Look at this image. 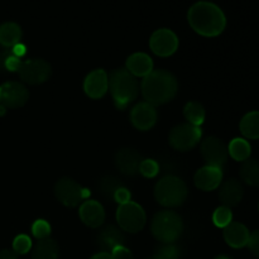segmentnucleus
<instances>
[{
	"label": "nucleus",
	"mask_w": 259,
	"mask_h": 259,
	"mask_svg": "<svg viewBox=\"0 0 259 259\" xmlns=\"http://www.w3.org/2000/svg\"><path fill=\"white\" fill-rule=\"evenodd\" d=\"M189 24L197 34L217 37L222 34L227 25V18L218 5L209 2H199L187 13Z\"/></svg>",
	"instance_id": "1"
},
{
	"label": "nucleus",
	"mask_w": 259,
	"mask_h": 259,
	"mask_svg": "<svg viewBox=\"0 0 259 259\" xmlns=\"http://www.w3.org/2000/svg\"><path fill=\"white\" fill-rule=\"evenodd\" d=\"M179 83L176 77L166 70H153L143 77L141 91L144 100L157 106L171 101L176 96Z\"/></svg>",
	"instance_id": "2"
},
{
	"label": "nucleus",
	"mask_w": 259,
	"mask_h": 259,
	"mask_svg": "<svg viewBox=\"0 0 259 259\" xmlns=\"http://www.w3.org/2000/svg\"><path fill=\"white\" fill-rule=\"evenodd\" d=\"M109 91L119 110H124L139 94V83L126 68H118L109 75Z\"/></svg>",
	"instance_id": "3"
},
{
	"label": "nucleus",
	"mask_w": 259,
	"mask_h": 259,
	"mask_svg": "<svg viewBox=\"0 0 259 259\" xmlns=\"http://www.w3.org/2000/svg\"><path fill=\"white\" fill-rule=\"evenodd\" d=\"M151 232L153 237L162 244L175 243L184 232L182 218L171 210L157 212L152 219Z\"/></svg>",
	"instance_id": "4"
},
{
	"label": "nucleus",
	"mask_w": 259,
	"mask_h": 259,
	"mask_svg": "<svg viewBox=\"0 0 259 259\" xmlns=\"http://www.w3.org/2000/svg\"><path fill=\"white\" fill-rule=\"evenodd\" d=\"M187 186L180 177L164 176L154 187V197L159 205L164 207H179L186 201Z\"/></svg>",
	"instance_id": "5"
},
{
	"label": "nucleus",
	"mask_w": 259,
	"mask_h": 259,
	"mask_svg": "<svg viewBox=\"0 0 259 259\" xmlns=\"http://www.w3.org/2000/svg\"><path fill=\"white\" fill-rule=\"evenodd\" d=\"M116 222L121 230L134 234L143 229L147 222V217L141 205L129 201L126 204L119 205L118 210H116Z\"/></svg>",
	"instance_id": "6"
},
{
	"label": "nucleus",
	"mask_w": 259,
	"mask_h": 259,
	"mask_svg": "<svg viewBox=\"0 0 259 259\" xmlns=\"http://www.w3.org/2000/svg\"><path fill=\"white\" fill-rule=\"evenodd\" d=\"M202 132L200 126L192 125L190 123L179 124L169 132L168 141L174 149L180 152H187L195 148L200 143Z\"/></svg>",
	"instance_id": "7"
},
{
	"label": "nucleus",
	"mask_w": 259,
	"mask_h": 259,
	"mask_svg": "<svg viewBox=\"0 0 259 259\" xmlns=\"http://www.w3.org/2000/svg\"><path fill=\"white\" fill-rule=\"evenodd\" d=\"M51 72H52L51 65L42 58L22 61L18 68L20 80L28 85H39L46 82L50 78Z\"/></svg>",
	"instance_id": "8"
},
{
	"label": "nucleus",
	"mask_w": 259,
	"mask_h": 259,
	"mask_svg": "<svg viewBox=\"0 0 259 259\" xmlns=\"http://www.w3.org/2000/svg\"><path fill=\"white\" fill-rule=\"evenodd\" d=\"M55 195L58 201L65 206L76 207L82 204L83 199L89 195V191L72 179L65 177L56 182Z\"/></svg>",
	"instance_id": "9"
},
{
	"label": "nucleus",
	"mask_w": 259,
	"mask_h": 259,
	"mask_svg": "<svg viewBox=\"0 0 259 259\" xmlns=\"http://www.w3.org/2000/svg\"><path fill=\"white\" fill-rule=\"evenodd\" d=\"M200 153L204 158L206 166L223 168L228 161V147L218 137H207L201 142Z\"/></svg>",
	"instance_id": "10"
},
{
	"label": "nucleus",
	"mask_w": 259,
	"mask_h": 259,
	"mask_svg": "<svg viewBox=\"0 0 259 259\" xmlns=\"http://www.w3.org/2000/svg\"><path fill=\"white\" fill-rule=\"evenodd\" d=\"M29 99V91L23 83L8 81L0 85V105L5 109H17L25 105Z\"/></svg>",
	"instance_id": "11"
},
{
	"label": "nucleus",
	"mask_w": 259,
	"mask_h": 259,
	"mask_svg": "<svg viewBox=\"0 0 259 259\" xmlns=\"http://www.w3.org/2000/svg\"><path fill=\"white\" fill-rule=\"evenodd\" d=\"M149 47L154 55L159 57H169L179 48V38L171 29L162 28L151 35Z\"/></svg>",
	"instance_id": "12"
},
{
	"label": "nucleus",
	"mask_w": 259,
	"mask_h": 259,
	"mask_svg": "<svg viewBox=\"0 0 259 259\" xmlns=\"http://www.w3.org/2000/svg\"><path fill=\"white\" fill-rule=\"evenodd\" d=\"M158 120V113L156 106L151 105L147 101L138 103L131 111V121L138 131L147 132L153 128Z\"/></svg>",
	"instance_id": "13"
},
{
	"label": "nucleus",
	"mask_w": 259,
	"mask_h": 259,
	"mask_svg": "<svg viewBox=\"0 0 259 259\" xmlns=\"http://www.w3.org/2000/svg\"><path fill=\"white\" fill-rule=\"evenodd\" d=\"M109 90V76L101 68L94 70L83 81V91L90 99L98 100L104 98Z\"/></svg>",
	"instance_id": "14"
},
{
	"label": "nucleus",
	"mask_w": 259,
	"mask_h": 259,
	"mask_svg": "<svg viewBox=\"0 0 259 259\" xmlns=\"http://www.w3.org/2000/svg\"><path fill=\"white\" fill-rule=\"evenodd\" d=\"M143 161L141 153L134 148H121L115 154V166L121 174L134 176L139 172V166Z\"/></svg>",
	"instance_id": "15"
},
{
	"label": "nucleus",
	"mask_w": 259,
	"mask_h": 259,
	"mask_svg": "<svg viewBox=\"0 0 259 259\" xmlns=\"http://www.w3.org/2000/svg\"><path fill=\"white\" fill-rule=\"evenodd\" d=\"M194 182L197 189L202 191L217 190L223 182V169L212 166H204L194 176Z\"/></svg>",
	"instance_id": "16"
},
{
	"label": "nucleus",
	"mask_w": 259,
	"mask_h": 259,
	"mask_svg": "<svg viewBox=\"0 0 259 259\" xmlns=\"http://www.w3.org/2000/svg\"><path fill=\"white\" fill-rule=\"evenodd\" d=\"M81 222L89 228H98L105 220V211L103 205L95 200H86L80 205L78 210Z\"/></svg>",
	"instance_id": "17"
},
{
	"label": "nucleus",
	"mask_w": 259,
	"mask_h": 259,
	"mask_svg": "<svg viewBox=\"0 0 259 259\" xmlns=\"http://www.w3.org/2000/svg\"><path fill=\"white\" fill-rule=\"evenodd\" d=\"M244 196V189L242 182L235 179H229L220 185L219 199L223 206L234 207L240 204Z\"/></svg>",
	"instance_id": "18"
},
{
	"label": "nucleus",
	"mask_w": 259,
	"mask_h": 259,
	"mask_svg": "<svg viewBox=\"0 0 259 259\" xmlns=\"http://www.w3.org/2000/svg\"><path fill=\"white\" fill-rule=\"evenodd\" d=\"M125 237L120 228L115 225H108L98 235V245L103 252L111 253L115 248L124 245Z\"/></svg>",
	"instance_id": "19"
},
{
	"label": "nucleus",
	"mask_w": 259,
	"mask_h": 259,
	"mask_svg": "<svg viewBox=\"0 0 259 259\" xmlns=\"http://www.w3.org/2000/svg\"><path fill=\"white\" fill-rule=\"evenodd\" d=\"M125 68L134 77H146L153 71V61L147 53L137 52L126 58Z\"/></svg>",
	"instance_id": "20"
},
{
	"label": "nucleus",
	"mask_w": 259,
	"mask_h": 259,
	"mask_svg": "<svg viewBox=\"0 0 259 259\" xmlns=\"http://www.w3.org/2000/svg\"><path fill=\"white\" fill-rule=\"evenodd\" d=\"M250 233L248 228L242 223H230L228 227L224 228V239L228 245L232 248H239L245 247L249 240Z\"/></svg>",
	"instance_id": "21"
},
{
	"label": "nucleus",
	"mask_w": 259,
	"mask_h": 259,
	"mask_svg": "<svg viewBox=\"0 0 259 259\" xmlns=\"http://www.w3.org/2000/svg\"><path fill=\"white\" fill-rule=\"evenodd\" d=\"M22 29L17 23L8 22L0 25V45L5 48H13L20 43Z\"/></svg>",
	"instance_id": "22"
},
{
	"label": "nucleus",
	"mask_w": 259,
	"mask_h": 259,
	"mask_svg": "<svg viewBox=\"0 0 259 259\" xmlns=\"http://www.w3.org/2000/svg\"><path fill=\"white\" fill-rule=\"evenodd\" d=\"M60 248L56 240L51 238L38 240L32 253V259H58Z\"/></svg>",
	"instance_id": "23"
},
{
	"label": "nucleus",
	"mask_w": 259,
	"mask_h": 259,
	"mask_svg": "<svg viewBox=\"0 0 259 259\" xmlns=\"http://www.w3.org/2000/svg\"><path fill=\"white\" fill-rule=\"evenodd\" d=\"M240 132L248 139H259V111H250L240 120Z\"/></svg>",
	"instance_id": "24"
},
{
	"label": "nucleus",
	"mask_w": 259,
	"mask_h": 259,
	"mask_svg": "<svg viewBox=\"0 0 259 259\" xmlns=\"http://www.w3.org/2000/svg\"><path fill=\"white\" fill-rule=\"evenodd\" d=\"M240 177L247 185L259 187V161L247 159L240 167Z\"/></svg>",
	"instance_id": "25"
},
{
	"label": "nucleus",
	"mask_w": 259,
	"mask_h": 259,
	"mask_svg": "<svg viewBox=\"0 0 259 259\" xmlns=\"http://www.w3.org/2000/svg\"><path fill=\"white\" fill-rule=\"evenodd\" d=\"M250 152H252L250 144L243 138L233 139L228 147V153L230 154L233 159L238 162H244L249 159Z\"/></svg>",
	"instance_id": "26"
},
{
	"label": "nucleus",
	"mask_w": 259,
	"mask_h": 259,
	"mask_svg": "<svg viewBox=\"0 0 259 259\" xmlns=\"http://www.w3.org/2000/svg\"><path fill=\"white\" fill-rule=\"evenodd\" d=\"M184 115L187 123L200 126L205 120V109L197 101H189L184 108Z\"/></svg>",
	"instance_id": "27"
},
{
	"label": "nucleus",
	"mask_w": 259,
	"mask_h": 259,
	"mask_svg": "<svg viewBox=\"0 0 259 259\" xmlns=\"http://www.w3.org/2000/svg\"><path fill=\"white\" fill-rule=\"evenodd\" d=\"M123 186V182L119 179H116L115 176H106L101 179L100 182H99V191H100V194L105 199L114 200L115 192Z\"/></svg>",
	"instance_id": "28"
},
{
	"label": "nucleus",
	"mask_w": 259,
	"mask_h": 259,
	"mask_svg": "<svg viewBox=\"0 0 259 259\" xmlns=\"http://www.w3.org/2000/svg\"><path fill=\"white\" fill-rule=\"evenodd\" d=\"M20 63V58L14 56L10 48L0 52V72H18Z\"/></svg>",
	"instance_id": "29"
},
{
	"label": "nucleus",
	"mask_w": 259,
	"mask_h": 259,
	"mask_svg": "<svg viewBox=\"0 0 259 259\" xmlns=\"http://www.w3.org/2000/svg\"><path fill=\"white\" fill-rule=\"evenodd\" d=\"M233 220V212L229 207L220 206L212 214V222L218 228H225L232 223Z\"/></svg>",
	"instance_id": "30"
},
{
	"label": "nucleus",
	"mask_w": 259,
	"mask_h": 259,
	"mask_svg": "<svg viewBox=\"0 0 259 259\" xmlns=\"http://www.w3.org/2000/svg\"><path fill=\"white\" fill-rule=\"evenodd\" d=\"M154 258L157 259H180L181 258V250L175 243L169 244H162L156 250Z\"/></svg>",
	"instance_id": "31"
},
{
	"label": "nucleus",
	"mask_w": 259,
	"mask_h": 259,
	"mask_svg": "<svg viewBox=\"0 0 259 259\" xmlns=\"http://www.w3.org/2000/svg\"><path fill=\"white\" fill-rule=\"evenodd\" d=\"M139 174L147 179H153L159 174V164L154 159H143L139 166Z\"/></svg>",
	"instance_id": "32"
},
{
	"label": "nucleus",
	"mask_w": 259,
	"mask_h": 259,
	"mask_svg": "<svg viewBox=\"0 0 259 259\" xmlns=\"http://www.w3.org/2000/svg\"><path fill=\"white\" fill-rule=\"evenodd\" d=\"M32 249V240L28 235L20 234L13 242V250L17 254H25Z\"/></svg>",
	"instance_id": "33"
},
{
	"label": "nucleus",
	"mask_w": 259,
	"mask_h": 259,
	"mask_svg": "<svg viewBox=\"0 0 259 259\" xmlns=\"http://www.w3.org/2000/svg\"><path fill=\"white\" fill-rule=\"evenodd\" d=\"M32 234L34 235L38 240L50 238L51 225L48 224V222H46V220L43 219L35 220L34 224L32 225Z\"/></svg>",
	"instance_id": "34"
},
{
	"label": "nucleus",
	"mask_w": 259,
	"mask_h": 259,
	"mask_svg": "<svg viewBox=\"0 0 259 259\" xmlns=\"http://www.w3.org/2000/svg\"><path fill=\"white\" fill-rule=\"evenodd\" d=\"M247 245L250 252H252V254H254L255 257L259 258V229L250 234Z\"/></svg>",
	"instance_id": "35"
},
{
	"label": "nucleus",
	"mask_w": 259,
	"mask_h": 259,
	"mask_svg": "<svg viewBox=\"0 0 259 259\" xmlns=\"http://www.w3.org/2000/svg\"><path fill=\"white\" fill-rule=\"evenodd\" d=\"M131 197H132L131 191H129V190L126 189L125 186H123L115 192V196H114V201L118 202L119 205H123V204H126V202L131 201Z\"/></svg>",
	"instance_id": "36"
},
{
	"label": "nucleus",
	"mask_w": 259,
	"mask_h": 259,
	"mask_svg": "<svg viewBox=\"0 0 259 259\" xmlns=\"http://www.w3.org/2000/svg\"><path fill=\"white\" fill-rule=\"evenodd\" d=\"M111 257H113V259H134L131 250H129L128 248L124 247V245L115 248V249L111 252Z\"/></svg>",
	"instance_id": "37"
},
{
	"label": "nucleus",
	"mask_w": 259,
	"mask_h": 259,
	"mask_svg": "<svg viewBox=\"0 0 259 259\" xmlns=\"http://www.w3.org/2000/svg\"><path fill=\"white\" fill-rule=\"evenodd\" d=\"M12 50V52L14 53V56H17L18 58H22L23 56L27 53V47H25L24 45H22V43H18V45H15L14 47L10 48Z\"/></svg>",
	"instance_id": "38"
},
{
	"label": "nucleus",
	"mask_w": 259,
	"mask_h": 259,
	"mask_svg": "<svg viewBox=\"0 0 259 259\" xmlns=\"http://www.w3.org/2000/svg\"><path fill=\"white\" fill-rule=\"evenodd\" d=\"M0 259H18V254L14 250L4 249L0 252Z\"/></svg>",
	"instance_id": "39"
},
{
	"label": "nucleus",
	"mask_w": 259,
	"mask_h": 259,
	"mask_svg": "<svg viewBox=\"0 0 259 259\" xmlns=\"http://www.w3.org/2000/svg\"><path fill=\"white\" fill-rule=\"evenodd\" d=\"M90 259H113V257H111V253L100 252V253H98V254L93 255Z\"/></svg>",
	"instance_id": "40"
},
{
	"label": "nucleus",
	"mask_w": 259,
	"mask_h": 259,
	"mask_svg": "<svg viewBox=\"0 0 259 259\" xmlns=\"http://www.w3.org/2000/svg\"><path fill=\"white\" fill-rule=\"evenodd\" d=\"M5 113V108L3 105H0V115H2V114H4Z\"/></svg>",
	"instance_id": "41"
},
{
	"label": "nucleus",
	"mask_w": 259,
	"mask_h": 259,
	"mask_svg": "<svg viewBox=\"0 0 259 259\" xmlns=\"http://www.w3.org/2000/svg\"><path fill=\"white\" fill-rule=\"evenodd\" d=\"M215 259H230V258L227 257V255H219V257H217Z\"/></svg>",
	"instance_id": "42"
},
{
	"label": "nucleus",
	"mask_w": 259,
	"mask_h": 259,
	"mask_svg": "<svg viewBox=\"0 0 259 259\" xmlns=\"http://www.w3.org/2000/svg\"><path fill=\"white\" fill-rule=\"evenodd\" d=\"M148 259H157V258H154V257H152V258H148Z\"/></svg>",
	"instance_id": "43"
},
{
	"label": "nucleus",
	"mask_w": 259,
	"mask_h": 259,
	"mask_svg": "<svg viewBox=\"0 0 259 259\" xmlns=\"http://www.w3.org/2000/svg\"><path fill=\"white\" fill-rule=\"evenodd\" d=\"M258 210H259V206H258Z\"/></svg>",
	"instance_id": "44"
}]
</instances>
